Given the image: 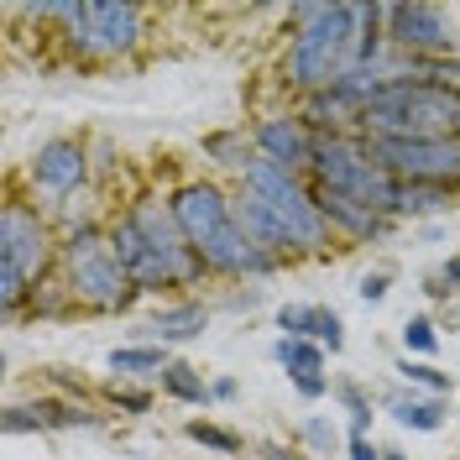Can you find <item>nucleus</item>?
<instances>
[{
	"label": "nucleus",
	"mask_w": 460,
	"mask_h": 460,
	"mask_svg": "<svg viewBox=\"0 0 460 460\" xmlns=\"http://www.w3.org/2000/svg\"><path fill=\"white\" fill-rule=\"evenodd\" d=\"M382 460H408V450H398V445H382Z\"/></svg>",
	"instance_id": "obj_35"
},
{
	"label": "nucleus",
	"mask_w": 460,
	"mask_h": 460,
	"mask_svg": "<svg viewBox=\"0 0 460 460\" xmlns=\"http://www.w3.org/2000/svg\"><path fill=\"white\" fill-rule=\"evenodd\" d=\"M27 183L42 194V199H53V204L79 199L84 183H89L84 142H74V137H53V142H42L37 152H31V163H27Z\"/></svg>",
	"instance_id": "obj_12"
},
{
	"label": "nucleus",
	"mask_w": 460,
	"mask_h": 460,
	"mask_svg": "<svg viewBox=\"0 0 460 460\" xmlns=\"http://www.w3.org/2000/svg\"><path fill=\"white\" fill-rule=\"evenodd\" d=\"M261 456H267V460H304V456H298V450H293V445H267Z\"/></svg>",
	"instance_id": "obj_34"
},
{
	"label": "nucleus",
	"mask_w": 460,
	"mask_h": 460,
	"mask_svg": "<svg viewBox=\"0 0 460 460\" xmlns=\"http://www.w3.org/2000/svg\"><path fill=\"white\" fill-rule=\"evenodd\" d=\"M111 246L137 293H163V288H189L204 278V261L194 257L189 235L178 226L168 199H137L111 226Z\"/></svg>",
	"instance_id": "obj_4"
},
{
	"label": "nucleus",
	"mask_w": 460,
	"mask_h": 460,
	"mask_svg": "<svg viewBox=\"0 0 460 460\" xmlns=\"http://www.w3.org/2000/svg\"><path fill=\"white\" fill-rule=\"evenodd\" d=\"M345 460H382V445H376L372 434H350L345 439Z\"/></svg>",
	"instance_id": "obj_31"
},
{
	"label": "nucleus",
	"mask_w": 460,
	"mask_h": 460,
	"mask_svg": "<svg viewBox=\"0 0 460 460\" xmlns=\"http://www.w3.org/2000/svg\"><path fill=\"white\" fill-rule=\"evenodd\" d=\"M63 257V235L53 220L27 199H5L0 209V309L16 314L27 304L37 283L48 278Z\"/></svg>",
	"instance_id": "obj_5"
},
{
	"label": "nucleus",
	"mask_w": 460,
	"mask_h": 460,
	"mask_svg": "<svg viewBox=\"0 0 460 460\" xmlns=\"http://www.w3.org/2000/svg\"><path fill=\"white\" fill-rule=\"evenodd\" d=\"M424 293H429V298H460V252L445 257L429 278H424Z\"/></svg>",
	"instance_id": "obj_27"
},
{
	"label": "nucleus",
	"mask_w": 460,
	"mask_h": 460,
	"mask_svg": "<svg viewBox=\"0 0 460 460\" xmlns=\"http://www.w3.org/2000/svg\"><path fill=\"white\" fill-rule=\"evenodd\" d=\"M204 324H209V309L194 304V298H183V304H168V309H157V314H152V335L178 345V341H194Z\"/></svg>",
	"instance_id": "obj_18"
},
{
	"label": "nucleus",
	"mask_w": 460,
	"mask_h": 460,
	"mask_svg": "<svg viewBox=\"0 0 460 460\" xmlns=\"http://www.w3.org/2000/svg\"><path fill=\"white\" fill-rule=\"evenodd\" d=\"M376 163L398 183H439L460 194V142L456 137H367Z\"/></svg>",
	"instance_id": "obj_10"
},
{
	"label": "nucleus",
	"mask_w": 460,
	"mask_h": 460,
	"mask_svg": "<svg viewBox=\"0 0 460 460\" xmlns=\"http://www.w3.org/2000/svg\"><path fill=\"white\" fill-rule=\"evenodd\" d=\"M252 142H257V157H267V163H283V168H293V172H309L319 131L298 111H278V115H261L257 126H252Z\"/></svg>",
	"instance_id": "obj_13"
},
{
	"label": "nucleus",
	"mask_w": 460,
	"mask_h": 460,
	"mask_svg": "<svg viewBox=\"0 0 460 460\" xmlns=\"http://www.w3.org/2000/svg\"><path fill=\"white\" fill-rule=\"evenodd\" d=\"M314 199L324 209L330 230L345 235V241H372V235H382V230L393 226V215H382V209H372V204H361V199H345V194H330V189H314Z\"/></svg>",
	"instance_id": "obj_15"
},
{
	"label": "nucleus",
	"mask_w": 460,
	"mask_h": 460,
	"mask_svg": "<svg viewBox=\"0 0 460 460\" xmlns=\"http://www.w3.org/2000/svg\"><path fill=\"white\" fill-rule=\"evenodd\" d=\"M235 215L246 235L257 241L261 252H272L278 261L288 257H314L330 246V220L314 199V183L304 172L283 168V163H267L257 157L252 168L241 172V189H235Z\"/></svg>",
	"instance_id": "obj_2"
},
{
	"label": "nucleus",
	"mask_w": 460,
	"mask_h": 460,
	"mask_svg": "<svg viewBox=\"0 0 460 460\" xmlns=\"http://www.w3.org/2000/svg\"><path fill=\"white\" fill-rule=\"evenodd\" d=\"M456 22L439 5H387V48H398L408 63H439L456 58Z\"/></svg>",
	"instance_id": "obj_11"
},
{
	"label": "nucleus",
	"mask_w": 460,
	"mask_h": 460,
	"mask_svg": "<svg viewBox=\"0 0 460 460\" xmlns=\"http://www.w3.org/2000/svg\"><path fill=\"white\" fill-rule=\"evenodd\" d=\"M356 293H361L367 304H382V298L393 293V272H387V267H376V272H367V278L356 283Z\"/></svg>",
	"instance_id": "obj_29"
},
{
	"label": "nucleus",
	"mask_w": 460,
	"mask_h": 460,
	"mask_svg": "<svg viewBox=\"0 0 460 460\" xmlns=\"http://www.w3.org/2000/svg\"><path fill=\"white\" fill-rule=\"evenodd\" d=\"M387 413L398 419V429H413V434H439L445 419H450L445 398H434V393H398L387 402Z\"/></svg>",
	"instance_id": "obj_16"
},
{
	"label": "nucleus",
	"mask_w": 460,
	"mask_h": 460,
	"mask_svg": "<svg viewBox=\"0 0 460 460\" xmlns=\"http://www.w3.org/2000/svg\"><path fill=\"white\" fill-rule=\"evenodd\" d=\"M314 341L330 350V356H341L345 350V319L335 314V309H319V330H314Z\"/></svg>",
	"instance_id": "obj_28"
},
{
	"label": "nucleus",
	"mask_w": 460,
	"mask_h": 460,
	"mask_svg": "<svg viewBox=\"0 0 460 460\" xmlns=\"http://www.w3.org/2000/svg\"><path fill=\"white\" fill-rule=\"evenodd\" d=\"M272 356H278V367L288 372V382H293V393L304 402H319L335 393V382H330V372H324V345L319 341H298V335H278V345H272Z\"/></svg>",
	"instance_id": "obj_14"
},
{
	"label": "nucleus",
	"mask_w": 460,
	"mask_h": 460,
	"mask_svg": "<svg viewBox=\"0 0 460 460\" xmlns=\"http://www.w3.org/2000/svg\"><path fill=\"white\" fill-rule=\"evenodd\" d=\"M361 137H456L460 142V94L424 79H393L376 89L361 115Z\"/></svg>",
	"instance_id": "obj_7"
},
{
	"label": "nucleus",
	"mask_w": 460,
	"mask_h": 460,
	"mask_svg": "<svg viewBox=\"0 0 460 460\" xmlns=\"http://www.w3.org/2000/svg\"><path fill=\"white\" fill-rule=\"evenodd\" d=\"M314 189H330V194H345V199H361L393 215V199H398V178L376 163L372 142L361 131H345V137H319L314 163L304 172Z\"/></svg>",
	"instance_id": "obj_8"
},
{
	"label": "nucleus",
	"mask_w": 460,
	"mask_h": 460,
	"mask_svg": "<svg viewBox=\"0 0 460 460\" xmlns=\"http://www.w3.org/2000/svg\"><path fill=\"white\" fill-rule=\"evenodd\" d=\"M450 204H456V189H439V183H398L393 220H408V215H445Z\"/></svg>",
	"instance_id": "obj_19"
},
{
	"label": "nucleus",
	"mask_w": 460,
	"mask_h": 460,
	"mask_svg": "<svg viewBox=\"0 0 460 460\" xmlns=\"http://www.w3.org/2000/svg\"><path fill=\"white\" fill-rule=\"evenodd\" d=\"M157 382H163V393H168L172 402H189V408L209 402V382H204V372L189 367V361H168V372L157 376Z\"/></svg>",
	"instance_id": "obj_21"
},
{
	"label": "nucleus",
	"mask_w": 460,
	"mask_h": 460,
	"mask_svg": "<svg viewBox=\"0 0 460 460\" xmlns=\"http://www.w3.org/2000/svg\"><path fill=\"white\" fill-rule=\"evenodd\" d=\"M319 309H324V304H283V309H278V330H283V335H298V341H314Z\"/></svg>",
	"instance_id": "obj_26"
},
{
	"label": "nucleus",
	"mask_w": 460,
	"mask_h": 460,
	"mask_svg": "<svg viewBox=\"0 0 460 460\" xmlns=\"http://www.w3.org/2000/svg\"><path fill=\"white\" fill-rule=\"evenodd\" d=\"M335 398H341L345 419H350V434H367L372 429V398L361 382H335Z\"/></svg>",
	"instance_id": "obj_24"
},
{
	"label": "nucleus",
	"mask_w": 460,
	"mask_h": 460,
	"mask_svg": "<svg viewBox=\"0 0 460 460\" xmlns=\"http://www.w3.org/2000/svg\"><path fill=\"white\" fill-rule=\"evenodd\" d=\"M168 204L178 215V226H183V235H189V246H194V257L204 261V272H215V278H261V272L278 267V257L261 252L246 235L241 215H235V194H226L220 183H204V178L178 183Z\"/></svg>",
	"instance_id": "obj_3"
},
{
	"label": "nucleus",
	"mask_w": 460,
	"mask_h": 460,
	"mask_svg": "<svg viewBox=\"0 0 460 460\" xmlns=\"http://www.w3.org/2000/svg\"><path fill=\"white\" fill-rule=\"evenodd\" d=\"M439 350V330H434L429 314H408L402 319V356H419V361H434Z\"/></svg>",
	"instance_id": "obj_23"
},
{
	"label": "nucleus",
	"mask_w": 460,
	"mask_h": 460,
	"mask_svg": "<svg viewBox=\"0 0 460 460\" xmlns=\"http://www.w3.org/2000/svg\"><path fill=\"white\" fill-rule=\"evenodd\" d=\"M293 42L283 58V84L309 100L341 79L382 63L387 5H293Z\"/></svg>",
	"instance_id": "obj_1"
},
{
	"label": "nucleus",
	"mask_w": 460,
	"mask_h": 460,
	"mask_svg": "<svg viewBox=\"0 0 460 460\" xmlns=\"http://www.w3.org/2000/svg\"><path fill=\"white\" fill-rule=\"evenodd\" d=\"M105 367H111L120 382H146V376L168 372V350H163V345H115L111 356H105Z\"/></svg>",
	"instance_id": "obj_17"
},
{
	"label": "nucleus",
	"mask_w": 460,
	"mask_h": 460,
	"mask_svg": "<svg viewBox=\"0 0 460 460\" xmlns=\"http://www.w3.org/2000/svg\"><path fill=\"white\" fill-rule=\"evenodd\" d=\"M393 372H398L402 382L413 387V393H434V398H445V393H450V376L439 372L434 361H419V356H398V367H393Z\"/></svg>",
	"instance_id": "obj_22"
},
{
	"label": "nucleus",
	"mask_w": 460,
	"mask_h": 460,
	"mask_svg": "<svg viewBox=\"0 0 460 460\" xmlns=\"http://www.w3.org/2000/svg\"><path fill=\"white\" fill-rule=\"evenodd\" d=\"M115 408H126V413H146V408H152V393H142V387H120V382H115Z\"/></svg>",
	"instance_id": "obj_30"
},
{
	"label": "nucleus",
	"mask_w": 460,
	"mask_h": 460,
	"mask_svg": "<svg viewBox=\"0 0 460 460\" xmlns=\"http://www.w3.org/2000/svg\"><path fill=\"white\" fill-rule=\"evenodd\" d=\"M235 393H241V382H235V376H215V382H209V398H220V402H230Z\"/></svg>",
	"instance_id": "obj_33"
},
{
	"label": "nucleus",
	"mask_w": 460,
	"mask_h": 460,
	"mask_svg": "<svg viewBox=\"0 0 460 460\" xmlns=\"http://www.w3.org/2000/svg\"><path fill=\"white\" fill-rule=\"evenodd\" d=\"M304 439H309L314 450H330V439H335V429H330L324 419H309V424H304Z\"/></svg>",
	"instance_id": "obj_32"
},
{
	"label": "nucleus",
	"mask_w": 460,
	"mask_h": 460,
	"mask_svg": "<svg viewBox=\"0 0 460 460\" xmlns=\"http://www.w3.org/2000/svg\"><path fill=\"white\" fill-rule=\"evenodd\" d=\"M68 42V53L79 63H115L131 58L146 37V11L142 5H120V0H79L74 22L58 31Z\"/></svg>",
	"instance_id": "obj_9"
},
{
	"label": "nucleus",
	"mask_w": 460,
	"mask_h": 460,
	"mask_svg": "<svg viewBox=\"0 0 460 460\" xmlns=\"http://www.w3.org/2000/svg\"><path fill=\"white\" fill-rule=\"evenodd\" d=\"M204 157H215L220 168L246 172L257 163V142H252L246 131H215V137H204Z\"/></svg>",
	"instance_id": "obj_20"
},
{
	"label": "nucleus",
	"mask_w": 460,
	"mask_h": 460,
	"mask_svg": "<svg viewBox=\"0 0 460 460\" xmlns=\"http://www.w3.org/2000/svg\"><path fill=\"white\" fill-rule=\"evenodd\" d=\"M189 439L194 445H204V450H220V456H235L246 439L235 429H226V424H209V419H189Z\"/></svg>",
	"instance_id": "obj_25"
},
{
	"label": "nucleus",
	"mask_w": 460,
	"mask_h": 460,
	"mask_svg": "<svg viewBox=\"0 0 460 460\" xmlns=\"http://www.w3.org/2000/svg\"><path fill=\"white\" fill-rule=\"evenodd\" d=\"M63 293L79 304V309H94V314H115V309H131L137 298V283L126 278V267L111 246V230L84 226L63 235Z\"/></svg>",
	"instance_id": "obj_6"
}]
</instances>
